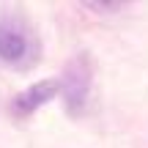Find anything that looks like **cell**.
<instances>
[{"instance_id": "cell-3", "label": "cell", "mask_w": 148, "mask_h": 148, "mask_svg": "<svg viewBox=\"0 0 148 148\" xmlns=\"http://www.w3.org/2000/svg\"><path fill=\"white\" fill-rule=\"evenodd\" d=\"M58 90H60V82H55V79L36 82V85H30L27 90H22V93L16 96L14 104H11V110H14V115H22V118H25V115H30V112H36L41 104H47Z\"/></svg>"}, {"instance_id": "cell-1", "label": "cell", "mask_w": 148, "mask_h": 148, "mask_svg": "<svg viewBox=\"0 0 148 148\" xmlns=\"http://www.w3.org/2000/svg\"><path fill=\"white\" fill-rule=\"evenodd\" d=\"M38 55V44L19 19H0V63L27 69Z\"/></svg>"}, {"instance_id": "cell-2", "label": "cell", "mask_w": 148, "mask_h": 148, "mask_svg": "<svg viewBox=\"0 0 148 148\" xmlns=\"http://www.w3.org/2000/svg\"><path fill=\"white\" fill-rule=\"evenodd\" d=\"M90 77H93V69L88 63V55H79L66 66L63 79H60V93H63L71 112H79L85 107V99L90 90Z\"/></svg>"}, {"instance_id": "cell-4", "label": "cell", "mask_w": 148, "mask_h": 148, "mask_svg": "<svg viewBox=\"0 0 148 148\" xmlns=\"http://www.w3.org/2000/svg\"><path fill=\"white\" fill-rule=\"evenodd\" d=\"M88 8H90V11H99V14H110V11H121L123 5H121V3H118V5H104V3L99 5V3H88Z\"/></svg>"}]
</instances>
